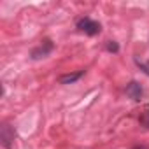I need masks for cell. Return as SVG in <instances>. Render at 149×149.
Returning a JSON list of instances; mask_svg holds the SVG:
<instances>
[{
    "label": "cell",
    "instance_id": "1",
    "mask_svg": "<svg viewBox=\"0 0 149 149\" xmlns=\"http://www.w3.org/2000/svg\"><path fill=\"white\" fill-rule=\"evenodd\" d=\"M77 28H79L81 32H84L86 35H97V33L100 32V25H98L97 21L90 19V18L79 19V21H77Z\"/></svg>",
    "mask_w": 149,
    "mask_h": 149
},
{
    "label": "cell",
    "instance_id": "2",
    "mask_svg": "<svg viewBox=\"0 0 149 149\" xmlns=\"http://www.w3.org/2000/svg\"><path fill=\"white\" fill-rule=\"evenodd\" d=\"M0 140H2V146L6 149H11V146L14 142V130L7 123H4L2 126H0Z\"/></svg>",
    "mask_w": 149,
    "mask_h": 149
},
{
    "label": "cell",
    "instance_id": "3",
    "mask_svg": "<svg viewBox=\"0 0 149 149\" xmlns=\"http://www.w3.org/2000/svg\"><path fill=\"white\" fill-rule=\"evenodd\" d=\"M51 51H53V42H51L49 39H46L40 46H37L35 49H32V58H33V60H40V58L47 56Z\"/></svg>",
    "mask_w": 149,
    "mask_h": 149
},
{
    "label": "cell",
    "instance_id": "4",
    "mask_svg": "<svg viewBox=\"0 0 149 149\" xmlns=\"http://www.w3.org/2000/svg\"><path fill=\"white\" fill-rule=\"evenodd\" d=\"M126 95H128L132 100H140V98H142V95H144V91H142V86H140L139 83L132 81V83L126 86Z\"/></svg>",
    "mask_w": 149,
    "mask_h": 149
},
{
    "label": "cell",
    "instance_id": "5",
    "mask_svg": "<svg viewBox=\"0 0 149 149\" xmlns=\"http://www.w3.org/2000/svg\"><path fill=\"white\" fill-rule=\"evenodd\" d=\"M83 76H84V70L74 72V74H65V76L60 77V84H72V83H76L77 79H81Z\"/></svg>",
    "mask_w": 149,
    "mask_h": 149
},
{
    "label": "cell",
    "instance_id": "6",
    "mask_svg": "<svg viewBox=\"0 0 149 149\" xmlns=\"http://www.w3.org/2000/svg\"><path fill=\"white\" fill-rule=\"evenodd\" d=\"M140 125H142L144 128H147V130H149V111H146V112L140 116Z\"/></svg>",
    "mask_w": 149,
    "mask_h": 149
},
{
    "label": "cell",
    "instance_id": "7",
    "mask_svg": "<svg viewBox=\"0 0 149 149\" xmlns=\"http://www.w3.org/2000/svg\"><path fill=\"white\" fill-rule=\"evenodd\" d=\"M105 47H107V51H111V53H118V51H119V46H118L116 42H112V40H109Z\"/></svg>",
    "mask_w": 149,
    "mask_h": 149
},
{
    "label": "cell",
    "instance_id": "8",
    "mask_svg": "<svg viewBox=\"0 0 149 149\" xmlns=\"http://www.w3.org/2000/svg\"><path fill=\"white\" fill-rule=\"evenodd\" d=\"M135 63L140 67V70H144L147 76H149V63H146V61H140V60H135Z\"/></svg>",
    "mask_w": 149,
    "mask_h": 149
},
{
    "label": "cell",
    "instance_id": "9",
    "mask_svg": "<svg viewBox=\"0 0 149 149\" xmlns=\"http://www.w3.org/2000/svg\"><path fill=\"white\" fill-rule=\"evenodd\" d=\"M132 149H149V146H146V144H140V146H133Z\"/></svg>",
    "mask_w": 149,
    "mask_h": 149
}]
</instances>
